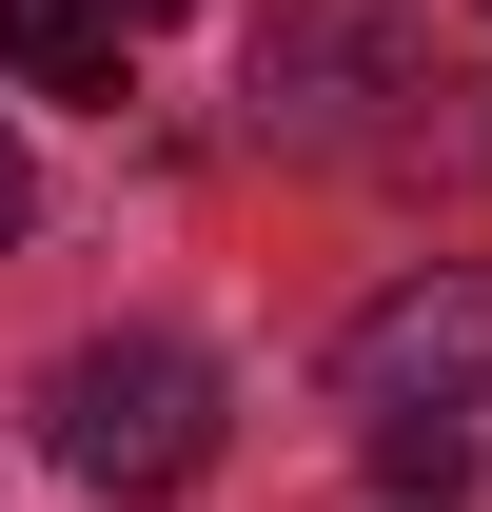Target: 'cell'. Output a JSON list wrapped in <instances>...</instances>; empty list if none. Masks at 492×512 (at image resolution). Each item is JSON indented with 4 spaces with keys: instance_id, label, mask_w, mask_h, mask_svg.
I'll return each mask as SVG.
<instances>
[{
    "instance_id": "cell-1",
    "label": "cell",
    "mask_w": 492,
    "mask_h": 512,
    "mask_svg": "<svg viewBox=\"0 0 492 512\" xmlns=\"http://www.w3.org/2000/svg\"><path fill=\"white\" fill-rule=\"evenodd\" d=\"M40 434H60L79 493L158 512V493L217 473V355H178V335H79L60 375H40Z\"/></svg>"
},
{
    "instance_id": "cell-2",
    "label": "cell",
    "mask_w": 492,
    "mask_h": 512,
    "mask_svg": "<svg viewBox=\"0 0 492 512\" xmlns=\"http://www.w3.org/2000/svg\"><path fill=\"white\" fill-rule=\"evenodd\" d=\"M335 394H355L374 434H414V414H453V434H473V394H492V256L394 276V296L335 335Z\"/></svg>"
},
{
    "instance_id": "cell-3",
    "label": "cell",
    "mask_w": 492,
    "mask_h": 512,
    "mask_svg": "<svg viewBox=\"0 0 492 512\" xmlns=\"http://www.w3.org/2000/svg\"><path fill=\"white\" fill-rule=\"evenodd\" d=\"M158 20H178V0H0V79H40V99H119Z\"/></svg>"
},
{
    "instance_id": "cell-4",
    "label": "cell",
    "mask_w": 492,
    "mask_h": 512,
    "mask_svg": "<svg viewBox=\"0 0 492 512\" xmlns=\"http://www.w3.org/2000/svg\"><path fill=\"white\" fill-rule=\"evenodd\" d=\"M374 473H394V493H453V473H473V434H453V414H414V434H374Z\"/></svg>"
},
{
    "instance_id": "cell-5",
    "label": "cell",
    "mask_w": 492,
    "mask_h": 512,
    "mask_svg": "<svg viewBox=\"0 0 492 512\" xmlns=\"http://www.w3.org/2000/svg\"><path fill=\"white\" fill-rule=\"evenodd\" d=\"M20 217H40V158H20V138H0V256H20Z\"/></svg>"
}]
</instances>
